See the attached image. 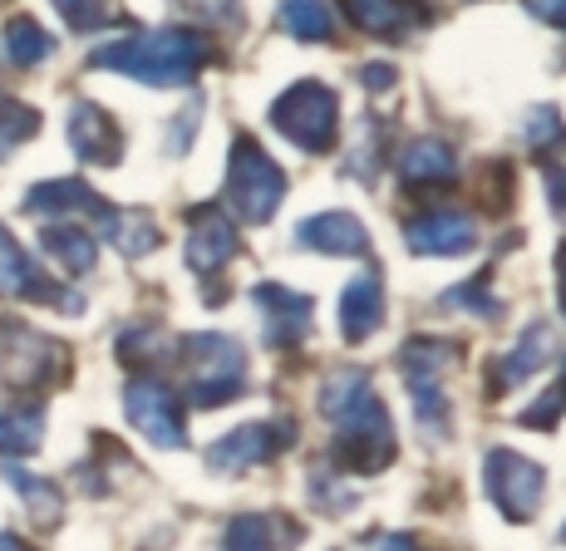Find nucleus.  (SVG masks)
I'll use <instances>...</instances> for the list:
<instances>
[{
	"label": "nucleus",
	"instance_id": "nucleus-38",
	"mask_svg": "<svg viewBox=\"0 0 566 551\" xmlns=\"http://www.w3.org/2000/svg\"><path fill=\"white\" fill-rule=\"evenodd\" d=\"M375 551H423L413 537H405V532H389V537H379L375 542Z\"/></svg>",
	"mask_w": 566,
	"mask_h": 551
},
{
	"label": "nucleus",
	"instance_id": "nucleus-4",
	"mask_svg": "<svg viewBox=\"0 0 566 551\" xmlns=\"http://www.w3.org/2000/svg\"><path fill=\"white\" fill-rule=\"evenodd\" d=\"M178 364H182V389H188V399L198 409L232 404L247 389V354L232 335H217V330L182 335Z\"/></svg>",
	"mask_w": 566,
	"mask_h": 551
},
{
	"label": "nucleus",
	"instance_id": "nucleus-10",
	"mask_svg": "<svg viewBox=\"0 0 566 551\" xmlns=\"http://www.w3.org/2000/svg\"><path fill=\"white\" fill-rule=\"evenodd\" d=\"M291 438H296L291 418H271V424H242V428H232V434L217 438L212 448L202 453V463L212 473H222V478H242L247 468H256V463H271L276 453H286Z\"/></svg>",
	"mask_w": 566,
	"mask_h": 551
},
{
	"label": "nucleus",
	"instance_id": "nucleus-20",
	"mask_svg": "<svg viewBox=\"0 0 566 551\" xmlns=\"http://www.w3.org/2000/svg\"><path fill=\"white\" fill-rule=\"evenodd\" d=\"M340 10L355 30L379 40H405L429 20V10L413 6V0H340Z\"/></svg>",
	"mask_w": 566,
	"mask_h": 551
},
{
	"label": "nucleus",
	"instance_id": "nucleus-22",
	"mask_svg": "<svg viewBox=\"0 0 566 551\" xmlns=\"http://www.w3.org/2000/svg\"><path fill=\"white\" fill-rule=\"evenodd\" d=\"M94 226L104 232V242L114 246L118 256H128V262H138V256H148V252H158L163 246V232H158V222L148 218L144 208H99V218H94Z\"/></svg>",
	"mask_w": 566,
	"mask_h": 551
},
{
	"label": "nucleus",
	"instance_id": "nucleus-13",
	"mask_svg": "<svg viewBox=\"0 0 566 551\" xmlns=\"http://www.w3.org/2000/svg\"><path fill=\"white\" fill-rule=\"evenodd\" d=\"M242 252V236H237L232 218L222 212V202H202V208L188 212V242H182V256L198 276L222 272L232 256Z\"/></svg>",
	"mask_w": 566,
	"mask_h": 551
},
{
	"label": "nucleus",
	"instance_id": "nucleus-9",
	"mask_svg": "<svg viewBox=\"0 0 566 551\" xmlns=\"http://www.w3.org/2000/svg\"><path fill=\"white\" fill-rule=\"evenodd\" d=\"M0 300H35V306H60L70 316L84 310V296L40 272V262L0 226Z\"/></svg>",
	"mask_w": 566,
	"mask_h": 551
},
{
	"label": "nucleus",
	"instance_id": "nucleus-2",
	"mask_svg": "<svg viewBox=\"0 0 566 551\" xmlns=\"http://www.w3.org/2000/svg\"><path fill=\"white\" fill-rule=\"evenodd\" d=\"M90 64L128 74L138 84H154V89H172V84H192L212 64V40L182 25L138 30L128 40H108V45L90 50Z\"/></svg>",
	"mask_w": 566,
	"mask_h": 551
},
{
	"label": "nucleus",
	"instance_id": "nucleus-24",
	"mask_svg": "<svg viewBox=\"0 0 566 551\" xmlns=\"http://www.w3.org/2000/svg\"><path fill=\"white\" fill-rule=\"evenodd\" d=\"M40 246L54 256V266H60L64 276H90L94 262H99V242H94L84 226H74V222H45Z\"/></svg>",
	"mask_w": 566,
	"mask_h": 551
},
{
	"label": "nucleus",
	"instance_id": "nucleus-11",
	"mask_svg": "<svg viewBox=\"0 0 566 551\" xmlns=\"http://www.w3.org/2000/svg\"><path fill=\"white\" fill-rule=\"evenodd\" d=\"M124 414L154 448H182L188 428H182V404L163 380L144 374V380H128L124 389Z\"/></svg>",
	"mask_w": 566,
	"mask_h": 551
},
{
	"label": "nucleus",
	"instance_id": "nucleus-7",
	"mask_svg": "<svg viewBox=\"0 0 566 551\" xmlns=\"http://www.w3.org/2000/svg\"><path fill=\"white\" fill-rule=\"evenodd\" d=\"M70 374V350L50 340L45 330L25 326V320H6L0 326V384L20 389V394H40V389L60 384Z\"/></svg>",
	"mask_w": 566,
	"mask_h": 551
},
{
	"label": "nucleus",
	"instance_id": "nucleus-6",
	"mask_svg": "<svg viewBox=\"0 0 566 551\" xmlns=\"http://www.w3.org/2000/svg\"><path fill=\"white\" fill-rule=\"evenodd\" d=\"M271 128L301 148V153H331L340 138V99L331 84L301 80L271 104Z\"/></svg>",
	"mask_w": 566,
	"mask_h": 551
},
{
	"label": "nucleus",
	"instance_id": "nucleus-28",
	"mask_svg": "<svg viewBox=\"0 0 566 551\" xmlns=\"http://www.w3.org/2000/svg\"><path fill=\"white\" fill-rule=\"evenodd\" d=\"M276 20L301 45H325L331 40V10H325V0H281Z\"/></svg>",
	"mask_w": 566,
	"mask_h": 551
},
{
	"label": "nucleus",
	"instance_id": "nucleus-5",
	"mask_svg": "<svg viewBox=\"0 0 566 551\" xmlns=\"http://www.w3.org/2000/svg\"><path fill=\"white\" fill-rule=\"evenodd\" d=\"M227 208L237 212L242 222H271L286 198V172L281 163L256 144L252 134H237L232 138V158H227V188H222Z\"/></svg>",
	"mask_w": 566,
	"mask_h": 551
},
{
	"label": "nucleus",
	"instance_id": "nucleus-18",
	"mask_svg": "<svg viewBox=\"0 0 566 551\" xmlns=\"http://www.w3.org/2000/svg\"><path fill=\"white\" fill-rule=\"evenodd\" d=\"M296 246L325 256H369V232L350 212H315L296 226Z\"/></svg>",
	"mask_w": 566,
	"mask_h": 551
},
{
	"label": "nucleus",
	"instance_id": "nucleus-34",
	"mask_svg": "<svg viewBox=\"0 0 566 551\" xmlns=\"http://www.w3.org/2000/svg\"><path fill=\"white\" fill-rule=\"evenodd\" d=\"M70 30H99L108 20V0H54Z\"/></svg>",
	"mask_w": 566,
	"mask_h": 551
},
{
	"label": "nucleus",
	"instance_id": "nucleus-37",
	"mask_svg": "<svg viewBox=\"0 0 566 551\" xmlns=\"http://www.w3.org/2000/svg\"><path fill=\"white\" fill-rule=\"evenodd\" d=\"M360 80L365 89H395V64H365Z\"/></svg>",
	"mask_w": 566,
	"mask_h": 551
},
{
	"label": "nucleus",
	"instance_id": "nucleus-17",
	"mask_svg": "<svg viewBox=\"0 0 566 551\" xmlns=\"http://www.w3.org/2000/svg\"><path fill=\"white\" fill-rule=\"evenodd\" d=\"M552 354H557V335H552L547 320H532V326H522L517 345L503 354V360L493 364V374H488V384L497 389H513V384H527L532 374L542 370V364H552Z\"/></svg>",
	"mask_w": 566,
	"mask_h": 551
},
{
	"label": "nucleus",
	"instance_id": "nucleus-8",
	"mask_svg": "<svg viewBox=\"0 0 566 551\" xmlns=\"http://www.w3.org/2000/svg\"><path fill=\"white\" fill-rule=\"evenodd\" d=\"M483 488L507 522H532L542 507V492H547V468L522 458L517 448H493L483 458Z\"/></svg>",
	"mask_w": 566,
	"mask_h": 551
},
{
	"label": "nucleus",
	"instance_id": "nucleus-32",
	"mask_svg": "<svg viewBox=\"0 0 566 551\" xmlns=\"http://www.w3.org/2000/svg\"><path fill=\"white\" fill-rule=\"evenodd\" d=\"M562 414H566V370H562V380L537 399V404L522 409V424H527V428H557Z\"/></svg>",
	"mask_w": 566,
	"mask_h": 551
},
{
	"label": "nucleus",
	"instance_id": "nucleus-1",
	"mask_svg": "<svg viewBox=\"0 0 566 551\" xmlns=\"http://www.w3.org/2000/svg\"><path fill=\"white\" fill-rule=\"evenodd\" d=\"M321 414L325 424L335 428V463L340 473H355V478H369V473L389 468L395 463V424H389V409L379 404L375 380L355 364L345 370H331L321 380Z\"/></svg>",
	"mask_w": 566,
	"mask_h": 551
},
{
	"label": "nucleus",
	"instance_id": "nucleus-33",
	"mask_svg": "<svg viewBox=\"0 0 566 551\" xmlns=\"http://www.w3.org/2000/svg\"><path fill=\"white\" fill-rule=\"evenodd\" d=\"M182 15L202 20V25H237L242 20V6L237 0H172Z\"/></svg>",
	"mask_w": 566,
	"mask_h": 551
},
{
	"label": "nucleus",
	"instance_id": "nucleus-31",
	"mask_svg": "<svg viewBox=\"0 0 566 551\" xmlns=\"http://www.w3.org/2000/svg\"><path fill=\"white\" fill-rule=\"evenodd\" d=\"M522 134H527V144L537 148V153H552L557 144H566V124H562V114L552 109V104L532 109V114H527V128H522Z\"/></svg>",
	"mask_w": 566,
	"mask_h": 551
},
{
	"label": "nucleus",
	"instance_id": "nucleus-21",
	"mask_svg": "<svg viewBox=\"0 0 566 551\" xmlns=\"http://www.w3.org/2000/svg\"><path fill=\"white\" fill-rule=\"evenodd\" d=\"M379 320H385V280H379V272H365L340 290V335H345V345H365L369 335L379 330Z\"/></svg>",
	"mask_w": 566,
	"mask_h": 551
},
{
	"label": "nucleus",
	"instance_id": "nucleus-23",
	"mask_svg": "<svg viewBox=\"0 0 566 551\" xmlns=\"http://www.w3.org/2000/svg\"><path fill=\"white\" fill-rule=\"evenodd\" d=\"M296 527L276 512H242L227 522L222 532V551H281L286 542H296Z\"/></svg>",
	"mask_w": 566,
	"mask_h": 551
},
{
	"label": "nucleus",
	"instance_id": "nucleus-16",
	"mask_svg": "<svg viewBox=\"0 0 566 551\" xmlns=\"http://www.w3.org/2000/svg\"><path fill=\"white\" fill-rule=\"evenodd\" d=\"M395 168H399V178H405V188H449V182L459 178V148L433 134L409 138V144L399 148Z\"/></svg>",
	"mask_w": 566,
	"mask_h": 551
},
{
	"label": "nucleus",
	"instance_id": "nucleus-30",
	"mask_svg": "<svg viewBox=\"0 0 566 551\" xmlns=\"http://www.w3.org/2000/svg\"><path fill=\"white\" fill-rule=\"evenodd\" d=\"M443 306H449V310H468V316H478V320H497V316H503V306L488 296V272L473 276L468 286L443 290Z\"/></svg>",
	"mask_w": 566,
	"mask_h": 551
},
{
	"label": "nucleus",
	"instance_id": "nucleus-12",
	"mask_svg": "<svg viewBox=\"0 0 566 551\" xmlns=\"http://www.w3.org/2000/svg\"><path fill=\"white\" fill-rule=\"evenodd\" d=\"M252 300L261 316V340L271 350H291V345H301L311 335V310H315L311 296L281 286V280H261V286H252Z\"/></svg>",
	"mask_w": 566,
	"mask_h": 551
},
{
	"label": "nucleus",
	"instance_id": "nucleus-15",
	"mask_svg": "<svg viewBox=\"0 0 566 551\" xmlns=\"http://www.w3.org/2000/svg\"><path fill=\"white\" fill-rule=\"evenodd\" d=\"M405 246L413 256H463L478 246L473 212H423L405 226Z\"/></svg>",
	"mask_w": 566,
	"mask_h": 551
},
{
	"label": "nucleus",
	"instance_id": "nucleus-35",
	"mask_svg": "<svg viewBox=\"0 0 566 551\" xmlns=\"http://www.w3.org/2000/svg\"><path fill=\"white\" fill-rule=\"evenodd\" d=\"M532 15L547 20L552 30H566V0H532Z\"/></svg>",
	"mask_w": 566,
	"mask_h": 551
},
{
	"label": "nucleus",
	"instance_id": "nucleus-19",
	"mask_svg": "<svg viewBox=\"0 0 566 551\" xmlns=\"http://www.w3.org/2000/svg\"><path fill=\"white\" fill-rule=\"evenodd\" d=\"M104 198L80 178H54V182H35L25 192V212L30 218H50V222H70V218H99Z\"/></svg>",
	"mask_w": 566,
	"mask_h": 551
},
{
	"label": "nucleus",
	"instance_id": "nucleus-26",
	"mask_svg": "<svg viewBox=\"0 0 566 551\" xmlns=\"http://www.w3.org/2000/svg\"><path fill=\"white\" fill-rule=\"evenodd\" d=\"M6 55H10V64H20V70H35V64H45L54 55V40L35 15H10L6 20Z\"/></svg>",
	"mask_w": 566,
	"mask_h": 551
},
{
	"label": "nucleus",
	"instance_id": "nucleus-25",
	"mask_svg": "<svg viewBox=\"0 0 566 551\" xmlns=\"http://www.w3.org/2000/svg\"><path fill=\"white\" fill-rule=\"evenodd\" d=\"M40 443H45V409L0 404V458H25Z\"/></svg>",
	"mask_w": 566,
	"mask_h": 551
},
{
	"label": "nucleus",
	"instance_id": "nucleus-29",
	"mask_svg": "<svg viewBox=\"0 0 566 551\" xmlns=\"http://www.w3.org/2000/svg\"><path fill=\"white\" fill-rule=\"evenodd\" d=\"M35 134H40V114L30 109V104L6 99V94H0V163H6V158Z\"/></svg>",
	"mask_w": 566,
	"mask_h": 551
},
{
	"label": "nucleus",
	"instance_id": "nucleus-39",
	"mask_svg": "<svg viewBox=\"0 0 566 551\" xmlns=\"http://www.w3.org/2000/svg\"><path fill=\"white\" fill-rule=\"evenodd\" d=\"M557 296H562V316H566V246H562V252H557Z\"/></svg>",
	"mask_w": 566,
	"mask_h": 551
},
{
	"label": "nucleus",
	"instance_id": "nucleus-3",
	"mask_svg": "<svg viewBox=\"0 0 566 551\" xmlns=\"http://www.w3.org/2000/svg\"><path fill=\"white\" fill-rule=\"evenodd\" d=\"M459 340H443V335H419L399 350V374L413 399V418L433 443L449 438L453 424V404H449V370L459 364Z\"/></svg>",
	"mask_w": 566,
	"mask_h": 551
},
{
	"label": "nucleus",
	"instance_id": "nucleus-27",
	"mask_svg": "<svg viewBox=\"0 0 566 551\" xmlns=\"http://www.w3.org/2000/svg\"><path fill=\"white\" fill-rule=\"evenodd\" d=\"M6 483L15 488L20 497H25V507H30V517H35L40 527H54L60 522V512H64V492L54 488L50 478H35V473H25V468H15V463H6Z\"/></svg>",
	"mask_w": 566,
	"mask_h": 551
},
{
	"label": "nucleus",
	"instance_id": "nucleus-14",
	"mask_svg": "<svg viewBox=\"0 0 566 551\" xmlns=\"http://www.w3.org/2000/svg\"><path fill=\"white\" fill-rule=\"evenodd\" d=\"M64 134H70L74 158H84V163H94V168H118L124 163V128H118V118L108 114L104 104L74 99L70 118H64Z\"/></svg>",
	"mask_w": 566,
	"mask_h": 551
},
{
	"label": "nucleus",
	"instance_id": "nucleus-36",
	"mask_svg": "<svg viewBox=\"0 0 566 551\" xmlns=\"http://www.w3.org/2000/svg\"><path fill=\"white\" fill-rule=\"evenodd\" d=\"M547 198H552V212L566 218V168H547Z\"/></svg>",
	"mask_w": 566,
	"mask_h": 551
},
{
	"label": "nucleus",
	"instance_id": "nucleus-40",
	"mask_svg": "<svg viewBox=\"0 0 566 551\" xmlns=\"http://www.w3.org/2000/svg\"><path fill=\"white\" fill-rule=\"evenodd\" d=\"M0 551H30L25 542H20V537L15 532H0Z\"/></svg>",
	"mask_w": 566,
	"mask_h": 551
}]
</instances>
